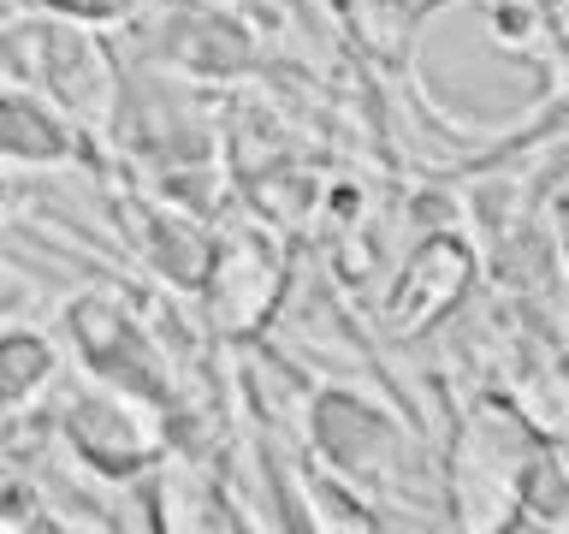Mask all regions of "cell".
<instances>
[{
	"label": "cell",
	"mask_w": 569,
	"mask_h": 534,
	"mask_svg": "<svg viewBox=\"0 0 569 534\" xmlns=\"http://www.w3.org/2000/svg\"><path fill=\"white\" fill-rule=\"evenodd\" d=\"M546 439L528 416H516L505 404H475L469 427H462L457 463H451V511L457 523L469 528H498L516 523V505H522V487L533 475V463L546 457Z\"/></svg>",
	"instance_id": "1"
},
{
	"label": "cell",
	"mask_w": 569,
	"mask_h": 534,
	"mask_svg": "<svg viewBox=\"0 0 569 534\" xmlns=\"http://www.w3.org/2000/svg\"><path fill=\"white\" fill-rule=\"evenodd\" d=\"M60 434L89 469L137 475V469H154L160 452H167V404L96 386V392H78V398L66 404Z\"/></svg>",
	"instance_id": "2"
},
{
	"label": "cell",
	"mask_w": 569,
	"mask_h": 534,
	"mask_svg": "<svg viewBox=\"0 0 569 534\" xmlns=\"http://www.w3.org/2000/svg\"><path fill=\"white\" fill-rule=\"evenodd\" d=\"M309 439L320 452V469L338 481H398L409 452L391 409H380L350 386H327L309 404Z\"/></svg>",
	"instance_id": "3"
},
{
	"label": "cell",
	"mask_w": 569,
	"mask_h": 534,
	"mask_svg": "<svg viewBox=\"0 0 569 534\" xmlns=\"http://www.w3.org/2000/svg\"><path fill=\"white\" fill-rule=\"evenodd\" d=\"M66 333H71V345H78L83 368L96 374V386L137 392V398L167 404V368H160V356L149 345V333H142V320L124 309L119 297L83 291L66 309Z\"/></svg>",
	"instance_id": "4"
},
{
	"label": "cell",
	"mask_w": 569,
	"mask_h": 534,
	"mask_svg": "<svg viewBox=\"0 0 569 534\" xmlns=\"http://www.w3.org/2000/svg\"><path fill=\"white\" fill-rule=\"evenodd\" d=\"M18 71L53 96L60 113H78V119H101L113 113V96H119V71L107 60V48L83 30H66V24H30L18 30Z\"/></svg>",
	"instance_id": "5"
},
{
	"label": "cell",
	"mask_w": 569,
	"mask_h": 534,
	"mask_svg": "<svg viewBox=\"0 0 569 534\" xmlns=\"http://www.w3.org/2000/svg\"><path fill=\"white\" fill-rule=\"evenodd\" d=\"M475 279V249L451 238V231H439V238H427L416 256H409V267L398 274V285H391L386 297V327L409 338V333H427L445 309H457L462 291H469Z\"/></svg>",
	"instance_id": "6"
},
{
	"label": "cell",
	"mask_w": 569,
	"mask_h": 534,
	"mask_svg": "<svg viewBox=\"0 0 569 534\" xmlns=\"http://www.w3.org/2000/svg\"><path fill=\"white\" fill-rule=\"evenodd\" d=\"M202 285H208L213 320H220L226 333H249L273 315V303L284 291V261L261 238H243V244L213 249Z\"/></svg>",
	"instance_id": "7"
},
{
	"label": "cell",
	"mask_w": 569,
	"mask_h": 534,
	"mask_svg": "<svg viewBox=\"0 0 569 534\" xmlns=\"http://www.w3.org/2000/svg\"><path fill=\"white\" fill-rule=\"evenodd\" d=\"M78 160V137L48 96L0 89V167H66Z\"/></svg>",
	"instance_id": "8"
},
{
	"label": "cell",
	"mask_w": 569,
	"mask_h": 534,
	"mask_svg": "<svg viewBox=\"0 0 569 534\" xmlns=\"http://www.w3.org/2000/svg\"><path fill=\"white\" fill-rule=\"evenodd\" d=\"M60 380V345L42 333H0V422H18L42 392Z\"/></svg>",
	"instance_id": "9"
},
{
	"label": "cell",
	"mask_w": 569,
	"mask_h": 534,
	"mask_svg": "<svg viewBox=\"0 0 569 534\" xmlns=\"http://www.w3.org/2000/svg\"><path fill=\"white\" fill-rule=\"evenodd\" d=\"M142 256H149V267H154L160 279H172V285H202L208 261H213V244L184 220V214H160V220H149Z\"/></svg>",
	"instance_id": "10"
},
{
	"label": "cell",
	"mask_w": 569,
	"mask_h": 534,
	"mask_svg": "<svg viewBox=\"0 0 569 534\" xmlns=\"http://www.w3.org/2000/svg\"><path fill=\"white\" fill-rule=\"evenodd\" d=\"M36 7L71 18V24H124L137 12V0H36Z\"/></svg>",
	"instance_id": "11"
},
{
	"label": "cell",
	"mask_w": 569,
	"mask_h": 534,
	"mask_svg": "<svg viewBox=\"0 0 569 534\" xmlns=\"http://www.w3.org/2000/svg\"><path fill=\"white\" fill-rule=\"evenodd\" d=\"M12 505H18V487L7 481V469H0V511H12Z\"/></svg>",
	"instance_id": "12"
},
{
	"label": "cell",
	"mask_w": 569,
	"mask_h": 534,
	"mask_svg": "<svg viewBox=\"0 0 569 534\" xmlns=\"http://www.w3.org/2000/svg\"><path fill=\"white\" fill-rule=\"evenodd\" d=\"M7 196H12V185H7V167H0V208H7Z\"/></svg>",
	"instance_id": "13"
}]
</instances>
